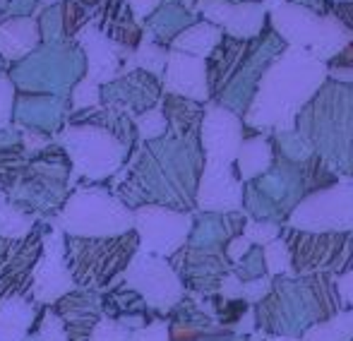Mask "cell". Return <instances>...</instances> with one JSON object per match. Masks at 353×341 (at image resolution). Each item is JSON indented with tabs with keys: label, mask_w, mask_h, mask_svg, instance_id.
Instances as JSON below:
<instances>
[{
	"label": "cell",
	"mask_w": 353,
	"mask_h": 341,
	"mask_svg": "<svg viewBox=\"0 0 353 341\" xmlns=\"http://www.w3.org/2000/svg\"><path fill=\"white\" fill-rule=\"evenodd\" d=\"M72 289V279L61 265V257L53 253V243H48L46 260L39 265L37 271V296L41 300H53Z\"/></svg>",
	"instance_id": "obj_18"
},
{
	"label": "cell",
	"mask_w": 353,
	"mask_h": 341,
	"mask_svg": "<svg viewBox=\"0 0 353 341\" xmlns=\"http://www.w3.org/2000/svg\"><path fill=\"white\" fill-rule=\"evenodd\" d=\"M286 3H293L298 8H305L315 14H322V17H330L332 14V0H286Z\"/></svg>",
	"instance_id": "obj_32"
},
{
	"label": "cell",
	"mask_w": 353,
	"mask_h": 341,
	"mask_svg": "<svg viewBox=\"0 0 353 341\" xmlns=\"http://www.w3.org/2000/svg\"><path fill=\"white\" fill-rule=\"evenodd\" d=\"M29 320H32V310L22 300L5 303L0 308V322H5V329H0V341H22Z\"/></svg>",
	"instance_id": "obj_20"
},
{
	"label": "cell",
	"mask_w": 353,
	"mask_h": 341,
	"mask_svg": "<svg viewBox=\"0 0 353 341\" xmlns=\"http://www.w3.org/2000/svg\"><path fill=\"white\" fill-rule=\"evenodd\" d=\"M166 89L176 96L192 99V101H207L210 85H207V63L205 58L188 56V53L173 51L166 58Z\"/></svg>",
	"instance_id": "obj_15"
},
{
	"label": "cell",
	"mask_w": 353,
	"mask_h": 341,
	"mask_svg": "<svg viewBox=\"0 0 353 341\" xmlns=\"http://www.w3.org/2000/svg\"><path fill=\"white\" fill-rule=\"evenodd\" d=\"M207 22L216 24L226 37L255 39L267 27L265 3H228V0H200L197 5Z\"/></svg>",
	"instance_id": "obj_13"
},
{
	"label": "cell",
	"mask_w": 353,
	"mask_h": 341,
	"mask_svg": "<svg viewBox=\"0 0 353 341\" xmlns=\"http://www.w3.org/2000/svg\"><path fill=\"white\" fill-rule=\"evenodd\" d=\"M195 202L202 211H214V214L241 211L243 180L238 178L233 164L205 161L200 183H197Z\"/></svg>",
	"instance_id": "obj_12"
},
{
	"label": "cell",
	"mask_w": 353,
	"mask_h": 341,
	"mask_svg": "<svg viewBox=\"0 0 353 341\" xmlns=\"http://www.w3.org/2000/svg\"><path fill=\"white\" fill-rule=\"evenodd\" d=\"M132 216H135L132 224L137 226V234H140L142 253H154L159 257L181 250L192 229L190 214L166 209V207H142Z\"/></svg>",
	"instance_id": "obj_10"
},
{
	"label": "cell",
	"mask_w": 353,
	"mask_h": 341,
	"mask_svg": "<svg viewBox=\"0 0 353 341\" xmlns=\"http://www.w3.org/2000/svg\"><path fill=\"white\" fill-rule=\"evenodd\" d=\"M32 226V219H27V216L17 214L14 209H10V207H0V234L3 236H22L24 231Z\"/></svg>",
	"instance_id": "obj_25"
},
{
	"label": "cell",
	"mask_w": 353,
	"mask_h": 341,
	"mask_svg": "<svg viewBox=\"0 0 353 341\" xmlns=\"http://www.w3.org/2000/svg\"><path fill=\"white\" fill-rule=\"evenodd\" d=\"M34 341H68L65 327H61V320H58L56 315L48 313L41 324V332L34 337Z\"/></svg>",
	"instance_id": "obj_28"
},
{
	"label": "cell",
	"mask_w": 353,
	"mask_h": 341,
	"mask_svg": "<svg viewBox=\"0 0 353 341\" xmlns=\"http://www.w3.org/2000/svg\"><path fill=\"white\" fill-rule=\"evenodd\" d=\"M293 130L339 178H353V85L325 80L301 108Z\"/></svg>",
	"instance_id": "obj_3"
},
{
	"label": "cell",
	"mask_w": 353,
	"mask_h": 341,
	"mask_svg": "<svg viewBox=\"0 0 353 341\" xmlns=\"http://www.w3.org/2000/svg\"><path fill=\"white\" fill-rule=\"evenodd\" d=\"M288 226L310 234H351L353 231V178L305 195L288 216Z\"/></svg>",
	"instance_id": "obj_7"
},
{
	"label": "cell",
	"mask_w": 353,
	"mask_h": 341,
	"mask_svg": "<svg viewBox=\"0 0 353 341\" xmlns=\"http://www.w3.org/2000/svg\"><path fill=\"white\" fill-rule=\"evenodd\" d=\"M307 195L305 178H303V161H288L274 154L270 171L257 176L255 180L243 183V205L241 211L255 221L270 224H286L296 205Z\"/></svg>",
	"instance_id": "obj_5"
},
{
	"label": "cell",
	"mask_w": 353,
	"mask_h": 341,
	"mask_svg": "<svg viewBox=\"0 0 353 341\" xmlns=\"http://www.w3.org/2000/svg\"><path fill=\"white\" fill-rule=\"evenodd\" d=\"M334 286H336V293H339L341 303H344L349 310H353V269L334 276Z\"/></svg>",
	"instance_id": "obj_29"
},
{
	"label": "cell",
	"mask_w": 353,
	"mask_h": 341,
	"mask_svg": "<svg viewBox=\"0 0 353 341\" xmlns=\"http://www.w3.org/2000/svg\"><path fill=\"white\" fill-rule=\"evenodd\" d=\"M327 80V63L286 48L265 70L243 123L257 132L293 130L301 108Z\"/></svg>",
	"instance_id": "obj_1"
},
{
	"label": "cell",
	"mask_w": 353,
	"mask_h": 341,
	"mask_svg": "<svg viewBox=\"0 0 353 341\" xmlns=\"http://www.w3.org/2000/svg\"><path fill=\"white\" fill-rule=\"evenodd\" d=\"M255 324L276 337H298L341 310L332 274L274 276L272 291L252 305Z\"/></svg>",
	"instance_id": "obj_2"
},
{
	"label": "cell",
	"mask_w": 353,
	"mask_h": 341,
	"mask_svg": "<svg viewBox=\"0 0 353 341\" xmlns=\"http://www.w3.org/2000/svg\"><path fill=\"white\" fill-rule=\"evenodd\" d=\"M125 279L152 308L159 310L173 308L183 296V281L178 279L176 269L163 257L152 253L137 255L128 267Z\"/></svg>",
	"instance_id": "obj_9"
},
{
	"label": "cell",
	"mask_w": 353,
	"mask_h": 341,
	"mask_svg": "<svg viewBox=\"0 0 353 341\" xmlns=\"http://www.w3.org/2000/svg\"><path fill=\"white\" fill-rule=\"evenodd\" d=\"M279 234H281L279 224H270V221H255V219H248L245 229H243V236H245L252 245L272 243V240L279 238Z\"/></svg>",
	"instance_id": "obj_22"
},
{
	"label": "cell",
	"mask_w": 353,
	"mask_h": 341,
	"mask_svg": "<svg viewBox=\"0 0 353 341\" xmlns=\"http://www.w3.org/2000/svg\"><path fill=\"white\" fill-rule=\"evenodd\" d=\"M132 341H171L168 339V327L163 322H154L149 327H142L140 332L132 337Z\"/></svg>",
	"instance_id": "obj_30"
},
{
	"label": "cell",
	"mask_w": 353,
	"mask_h": 341,
	"mask_svg": "<svg viewBox=\"0 0 353 341\" xmlns=\"http://www.w3.org/2000/svg\"><path fill=\"white\" fill-rule=\"evenodd\" d=\"M166 116H163L159 108H154V111H147L144 116L137 118V127H140V135L144 140H154V137H161L163 132H166Z\"/></svg>",
	"instance_id": "obj_24"
},
{
	"label": "cell",
	"mask_w": 353,
	"mask_h": 341,
	"mask_svg": "<svg viewBox=\"0 0 353 341\" xmlns=\"http://www.w3.org/2000/svg\"><path fill=\"white\" fill-rule=\"evenodd\" d=\"M270 341H301V339H296V337H274V339H270Z\"/></svg>",
	"instance_id": "obj_35"
},
{
	"label": "cell",
	"mask_w": 353,
	"mask_h": 341,
	"mask_svg": "<svg viewBox=\"0 0 353 341\" xmlns=\"http://www.w3.org/2000/svg\"><path fill=\"white\" fill-rule=\"evenodd\" d=\"M351 238H353V231H351Z\"/></svg>",
	"instance_id": "obj_37"
},
{
	"label": "cell",
	"mask_w": 353,
	"mask_h": 341,
	"mask_svg": "<svg viewBox=\"0 0 353 341\" xmlns=\"http://www.w3.org/2000/svg\"><path fill=\"white\" fill-rule=\"evenodd\" d=\"M262 257H265V271L270 276H296L291 267V255L281 238L267 243L262 248Z\"/></svg>",
	"instance_id": "obj_21"
},
{
	"label": "cell",
	"mask_w": 353,
	"mask_h": 341,
	"mask_svg": "<svg viewBox=\"0 0 353 341\" xmlns=\"http://www.w3.org/2000/svg\"><path fill=\"white\" fill-rule=\"evenodd\" d=\"M200 142L207 161L233 164L243 142V118L223 106H207L200 123Z\"/></svg>",
	"instance_id": "obj_11"
},
{
	"label": "cell",
	"mask_w": 353,
	"mask_h": 341,
	"mask_svg": "<svg viewBox=\"0 0 353 341\" xmlns=\"http://www.w3.org/2000/svg\"><path fill=\"white\" fill-rule=\"evenodd\" d=\"M301 341H353V310L341 308L332 318L312 324L303 332Z\"/></svg>",
	"instance_id": "obj_19"
},
{
	"label": "cell",
	"mask_w": 353,
	"mask_h": 341,
	"mask_svg": "<svg viewBox=\"0 0 353 341\" xmlns=\"http://www.w3.org/2000/svg\"><path fill=\"white\" fill-rule=\"evenodd\" d=\"M270 291H272V279L267 274L260 276V279L243 281V300H248L250 305H257Z\"/></svg>",
	"instance_id": "obj_26"
},
{
	"label": "cell",
	"mask_w": 353,
	"mask_h": 341,
	"mask_svg": "<svg viewBox=\"0 0 353 341\" xmlns=\"http://www.w3.org/2000/svg\"><path fill=\"white\" fill-rule=\"evenodd\" d=\"M99 101V87L92 82H82L74 89V106H92Z\"/></svg>",
	"instance_id": "obj_31"
},
{
	"label": "cell",
	"mask_w": 353,
	"mask_h": 341,
	"mask_svg": "<svg viewBox=\"0 0 353 341\" xmlns=\"http://www.w3.org/2000/svg\"><path fill=\"white\" fill-rule=\"evenodd\" d=\"M272 161H274V149H272L270 132H255V135L243 137L236 159H233V169L243 183H250L265 171H270Z\"/></svg>",
	"instance_id": "obj_16"
},
{
	"label": "cell",
	"mask_w": 353,
	"mask_h": 341,
	"mask_svg": "<svg viewBox=\"0 0 353 341\" xmlns=\"http://www.w3.org/2000/svg\"><path fill=\"white\" fill-rule=\"evenodd\" d=\"M279 238L286 243L296 276L332 274L339 276L353 269L351 234H310L281 226Z\"/></svg>",
	"instance_id": "obj_6"
},
{
	"label": "cell",
	"mask_w": 353,
	"mask_h": 341,
	"mask_svg": "<svg viewBox=\"0 0 353 341\" xmlns=\"http://www.w3.org/2000/svg\"><path fill=\"white\" fill-rule=\"evenodd\" d=\"M267 22L288 48L303 51L322 63L332 61L353 39V34L346 32L332 14L322 17L286 0L272 5L267 12Z\"/></svg>",
	"instance_id": "obj_4"
},
{
	"label": "cell",
	"mask_w": 353,
	"mask_h": 341,
	"mask_svg": "<svg viewBox=\"0 0 353 341\" xmlns=\"http://www.w3.org/2000/svg\"><path fill=\"white\" fill-rule=\"evenodd\" d=\"M10 113V82L0 77V125H5Z\"/></svg>",
	"instance_id": "obj_33"
},
{
	"label": "cell",
	"mask_w": 353,
	"mask_h": 341,
	"mask_svg": "<svg viewBox=\"0 0 353 341\" xmlns=\"http://www.w3.org/2000/svg\"><path fill=\"white\" fill-rule=\"evenodd\" d=\"M130 3L135 5L137 14H149L159 5V0H130Z\"/></svg>",
	"instance_id": "obj_34"
},
{
	"label": "cell",
	"mask_w": 353,
	"mask_h": 341,
	"mask_svg": "<svg viewBox=\"0 0 353 341\" xmlns=\"http://www.w3.org/2000/svg\"><path fill=\"white\" fill-rule=\"evenodd\" d=\"M89 341H128V332L113 320H103L92 329Z\"/></svg>",
	"instance_id": "obj_27"
},
{
	"label": "cell",
	"mask_w": 353,
	"mask_h": 341,
	"mask_svg": "<svg viewBox=\"0 0 353 341\" xmlns=\"http://www.w3.org/2000/svg\"><path fill=\"white\" fill-rule=\"evenodd\" d=\"M58 221L77 236H121L130 231L135 216L106 192L79 190Z\"/></svg>",
	"instance_id": "obj_8"
},
{
	"label": "cell",
	"mask_w": 353,
	"mask_h": 341,
	"mask_svg": "<svg viewBox=\"0 0 353 341\" xmlns=\"http://www.w3.org/2000/svg\"><path fill=\"white\" fill-rule=\"evenodd\" d=\"M65 142L70 147L77 169H82L87 176H106L121 161V145L103 130H92V127L68 130Z\"/></svg>",
	"instance_id": "obj_14"
},
{
	"label": "cell",
	"mask_w": 353,
	"mask_h": 341,
	"mask_svg": "<svg viewBox=\"0 0 353 341\" xmlns=\"http://www.w3.org/2000/svg\"><path fill=\"white\" fill-rule=\"evenodd\" d=\"M223 32L216 27V24L207 22H192L190 27H185L176 39H173V48L181 53H188V56H195V58H205L216 48V43L221 41Z\"/></svg>",
	"instance_id": "obj_17"
},
{
	"label": "cell",
	"mask_w": 353,
	"mask_h": 341,
	"mask_svg": "<svg viewBox=\"0 0 353 341\" xmlns=\"http://www.w3.org/2000/svg\"><path fill=\"white\" fill-rule=\"evenodd\" d=\"M82 3H94V0H82Z\"/></svg>",
	"instance_id": "obj_36"
},
{
	"label": "cell",
	"mask_w": 353,
	"mask_h": 341,
	"mask_svg": "<svg viewBox=\"0 0 353 341\" xmlns=\"http://www.w3.org/2000/svg\"><path fill=\"white\" fill-rule=\"evenodd\" d=\"M166 58H168V53L163 51V48H159L157 43H144L132 63L142 65L144 70H149V72H161L163 65H166Z\"/></svg>",
	"instance_id": "obj_23"
}]
</instances>
